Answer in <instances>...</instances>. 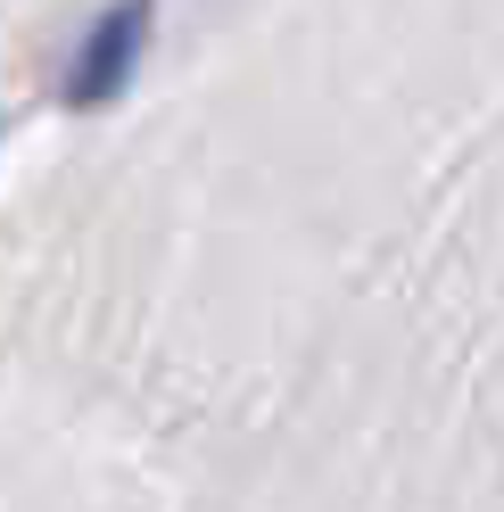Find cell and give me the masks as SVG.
I'll return each instance as SVG.
<instances>
[{
	"instance_id": "6da1fadb",
	"label": "cell",
	"mask_w": 504,
	"mask_h": 512,
	"mask_svg": "<svg viewBox=\"0 0 504 512\" xmlns=\"http://www.w3.org/2000/svg\"><path fill=\"white\" fill-rule=\"evenodd\" d=\"M141 34H149V9H141V0L108 9L100 25H91V42L75 50V67H67V100H75V108L116 100L124 75H133V58H141Z\"/></svg>"
}]
</instances>
